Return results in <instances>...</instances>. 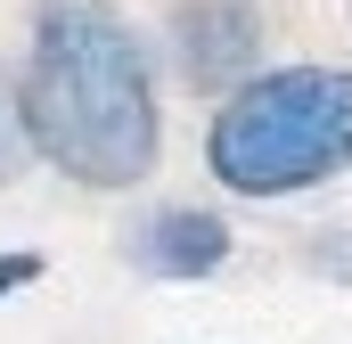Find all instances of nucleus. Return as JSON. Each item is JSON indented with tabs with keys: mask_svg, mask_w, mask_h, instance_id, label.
Listing matches in <instances>:
<instances>
[{
	"mask_svg": "<svg viewBox=\"0 0 352 344\" xmlns=\"http://www.w3.org/2000/svg\"><path fill=\"white\" fill-rule=\"evenodd\" d=\"M33 164V123H25V74L0 66V189Z\"/></svg>",
	"mask_w": 352,
	"mask_h": 344,
	"instance_id": "nucleus-5",
	"label": "nucleus"
},
{
	"mask_svg": "<svg viewBox=\"0 0 352 344\" xmlns=\"http://www.w3.org/2000/svg\"><path fill=\"white\" fill-rule=\"evenodd\" d=\"M205 172L230 197H303L352 172V66H270L205 123Z\"/></svg>",
	"mask_w": 352,
	"mask_h": 344,
	"instance_id": "nucleus-2",
	"label": "nucleus"
},
{
	"mask_svg": "<svg viewBox=\"0 0 352 344\" xmlns=\"http://www.w3.org/2000/svg\"><path fill=\"white\" fill-rule=\"evenodd\" d=\"M33 156L74 189H140L164 156V98L148 41L115 0H41L25 41Z\"/></svg>",
	"mask_w": 352,
	"mask_h": 344,
	"instance_id": "nucleus-1",
	"label": "nucleus"
},
{
	"mask_svg": "<svg viewBox=\"0 0 352 344\" xmlns=\"http://www.w3.org/2000/svg\"><path fill=\"white\" fill-rule=\"evenodd\" d=\"M230 222L213 213V205H156L140 230H131V270H148V279H213L221 262H230Z\"/></svg>",
	"mask_w": 352,
	"mask_h": 344,
	"instance_id": "nucleus-4",
	"label": "nucleus"
},
{
	"mask_svg": "<svg viewBox=\"0 0 352 344\" xmlns=\"http://www.w3.org/2000/svg\"><path fill=\"white\" fill-rule=\"evenodd\" d=\"M311 270L352 279V230H320V238H311Z\"/></svg>",
	"mask_w": 352,
	"mask_h": 344,
	"instance_id": "nucleus-6",
	"label": "nucleus"
},
{
	"mask_svg": "<svg viewBox=\"0 0 352 344\" xmlns=\"http://www.w3.org/2000/svg\"><path fill=\"white\" fill-rule=\"evenodd\" d=\"M41 279V255H0V295L8 287H33Z\"/></svg>",
	"mask_w": 352,
	"mask_h": 344,
	"instance_id": "nucleus-7",
	"label": "nucleus"
},
{
	"mask_svg": "<svg viewBox=\"0 0 352 344\" xmlns=\"http://www.w3.org/2000/svg\"><path fill=\"white\" fill-rule=\"evenodd\" d=\"M173 58L197 90H230L254 83V58H263V8L254 0H173Z\"/></svg>",
	"mask_w": 352,
	"mask_h": 344,
	"instance_id": "nucleus-3",
	"label": "nucleus"
}]
</instances>
